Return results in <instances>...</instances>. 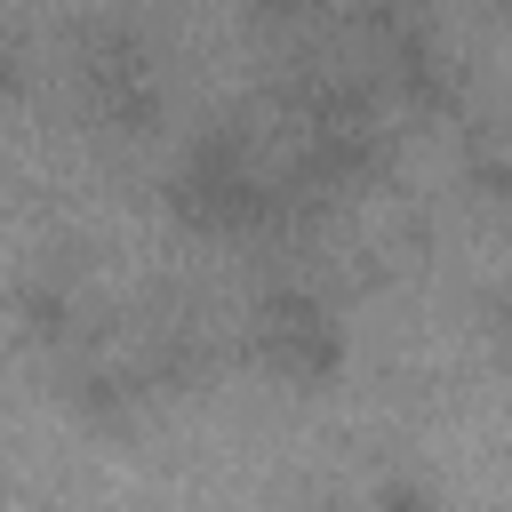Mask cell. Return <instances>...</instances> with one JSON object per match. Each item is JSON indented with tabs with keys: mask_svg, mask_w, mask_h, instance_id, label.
Segmentation results:
<instances>
[{
	"mask_svg": "<svg viewBox=\"0 0 512 512\" xmlns=\"http://www.w3.org/2000/svg\"><path fill=\"white\" fill-rule=\"evenodd\" d=\"M360 512H448V504H440V488H432V480L392 472V480H376V496H368Z\"/></svg>",
	"mask_w": 512,
	"mask_h": 512,
	"instance_id": "obj_6",
	"label": "cell"
},
{
	"mask_svg": "<svg viewBox=\"0 0 512 512\" xmlns=\"http://www.w3.org/2000/svg\"><path fill=\"white\" fill-rule=\"evenodd\" d=\"M312 512H360V504H312Z\"/></svg>",
	"mask_w": 512,
	"mask_h": 512,
	"instance_id": "obj_8",
	"label": "cell"
},
{
	"mask_svg": "<svg viewBox=\"0 0 512 512\" xmlns=\"http://www.w3.org/2000/svg\"><path fill=\"white\" fill-rule=\"evenodd\" d=\"M320 16H328V0H248V24L264 32V40H312L320 32Z\"/></svg>",
	"mask_w": 512,
	"mask_h": 512,
	"instance_id": "obj_5",
	"label": "cell"
},
{
	"mask_svg": "<svg viewBox=\"0 0 512 512\" xmlns=\"http://www.w3.org/2000/svg\"><path fill=\"white\" fill-rule=\"evenodd\" d=\"M8 88H16V40L0 32V96H8Z\"/></svg>",
	"mask_w": 512,
	"mask_h": 512,
	"instance_id": "obj_7",
	"label": "cell"
},
{
	"mask_svg": "<svg viewBox=\"0 0 512 512\" xmlns=\"http://www.w3.org/2000/svg\"><path fill=\"white\" fill-rule=\"evenodd\" d=\"M248 360L272 376V384H328L344 368V320L320 288L304 280H272L256 304H248Z\"/></svg>",
	"mask_w": 512,
	"mask_h": 512,
	"instance_id": "obj_4",
	"label": "cell"
},
{
	"mask_svg": "<svg viewBox=\"0 0 512 512\" xmlns=\"http://www.w3.org/2000/svg\"><path fill=\"white\" fill-rule=\"evenodd\" d=\"M72 96L104 136H152L168 112V72L136 24L104 16L72 32Z\"/></svg>",
	"mask_w": 512,
	"mask_h": 512,
	"instance_id": "obj_2",
	"label": "cell"
},
{
	"mask_svg": "<svg viewBox=\"0 0 512 512\" xmlns=\"http://www.w3.org/2000/svg\"><path fill=\"white\" fill-rule=\"evenodd\" d=\"M352 48H360V80L376 88L384 112H440L456 96L448 48L416 0H368L352 16Z\"/></svg>",
	"mask_w": 512,
	"mask_h": 512,
	"instance_id": "obj_3",
	"label": "cell"
},
{
	"mask_svg": "<svg viewBox=\"0 0 512 512\" xmlns=\"http://www.w3.org/2000/svg\"><path fill=\"white\" fill-rule=\"evenodd\" d=\"M168 216L200 240H264V232H296L304 216H320L272 160V136L256 128H200L176 168H168Z\"/></svg>",
	"mask_w": 512,
	"mask_h": 512,
	"instance_id": "obj_1",
	"label": "cell"
}]
</instances>
